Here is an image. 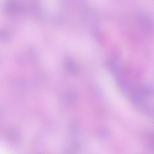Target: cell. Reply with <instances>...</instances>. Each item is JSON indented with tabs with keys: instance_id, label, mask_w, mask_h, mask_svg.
Masks as SVG:
<instances>
[{
	"instance_id": "7a4b0ae2",
	"label": "cell",
	"mask_w": 154,
	"mask_h": 154,
	"mask_svg": "<svg viewBox=\"0 0 154 154\" xmlns=\"http://www.w3.org/2000/svg\"><path fill=\"white\" fill-rule=\"evenodd\" d=\"M99 133L100 135L103 137L107 136L109 134L108 131L104 128H101L100 130Z\"/></svg>"
},
{
	"instance_id": "6da1fadb",
	"label": "cell",
	"mask_w": 154,
	"mask_h": 154,
	"mask_svg": "<svg viewBox=\"0 0 154 154\" xmlns=\"http://www.w3.org/2000/svg\"><path fill=\"white\" fill-rule=\"evenodd\" d=\"M146 145L150 149H153V134L150 132L146 136Z\"/></svg>"
},
{
	"instance_id": "3957f363",
	"label": "cell",
	"mask_w": 154,
	"mask_h": 154,
	"mask_svg": "<svg viewBox=\"0 0 154 154\" xmlns=\"http://www.w3.org/2000/svg\"><path fill=\"white\" fill-rule=\"evenodd\" d=\"M0 33V40L4 41H7L9 39V37L6 33H3L2 32Z\"/></svg>"
}]
</instances>
